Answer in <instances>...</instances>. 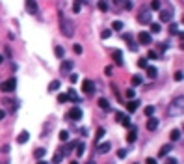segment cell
Here are the masks:
<instances>
[{"mask_svg": "<svg viewBox=\"0 0 184 164\" xmlns=\"http://www.w3.org/2000/svg\"><path fill=\"white\" fill-rule=\"evenodd\" d=\"M60 30H61V35H65V37H73L74 35V23L67 17H63V15L60 13Z\"/></svg>", "mask_w": 184, "mask_h": 164, "instance_id": "6da1fadb", "label": "cell"}, {"mask_svg": "<svg viewBox=\"0 0 184 164\" xmlns=\"http://www.w3.org/2000/svg\"><path fill=\"white\" fill-rule=\"evenodd\" d=\"M182 108H184V97L178 95L177 99L171 101V105L167 106V116L169 117H175V116H180L182 114Z\"/></svg>", "mask_w": 184, "mask_h": 164, "instance_id": "7a4b0ae2", "label": "cell"}, {"mask_svg": "<svg viewBox=\"0 0 184 164\" xmlns=\"http://www.w3.org/2000/svg\"><path fill=\"white\" fill-rule=\"evenodd\" d=\"M160 23H171L173 20V15H175V9H173V6L169 2H162V6H160Z\"/></svg>", "mask_w": 184, "mask_h": 164, "instance_id": "3957f363", "label": "cell"}, {"mask_svg": "<svg viewBox=\"0 0 184 164\" xmlns=\"http://www.w3.org/2000/svg\"><path fill=\"white\" fill-rule=\"evenodd\" d=\"M151 20H152V11L149 8H141L140 15H138V23L140 24H151Z\"/></svg>", "mask_w": 184, "mask_h": 164, "instance_id": "277c9868", "label": "cell"}, {"mask_svg": "<svg viewBox=\"0 0 184 164\" xmlns=\"http://www.w3.org/2000/svg\"><path fill=\"white\" fill-rule=\"evenodd\" d=\"M15 88H17V80L15 78H8L0 84V91H4V93H11Z\"/></svg>", "mask_w": 184, "mask_h": 164, "instance_id": "5b68a950", "label": "cell"}, {"mask_svg": "<svg viewBox=\"0 0 184 164\" xmlns=\"http://www.w3.org/2000/svg\"><path fill=\"white\" fill-rule=\"evenodd\" d=\"M82 91H84L86 97H91V95H93V93H95V84H93V80L86 78L84 82H82Z\"/></svg>", "mask_w": 184, "mask_h": 164, "instance_id": "8992f818", "label": "cell"}, {"mask_svg": "<svg viewBox=\"0 0 184 164\" xmlns=\"http://www.w3.org/2000/svg\"><path fill=\"white\" fill-rule=\"evenodd\" d=\"M24 6H26V9H28L30 15H37V13H39L37 0H26V2H24Z\"/></svg>", "mask_w": 184, "mask_h": 164, "instance_id": "52a82bcc", "label": "cell"}, {"mask_svg": "<svg viewBox=\"0 0 184 164\" xmlns=\"http://www.w3.org/2000/svg\"><path fill=\"white\" fill-rule=\"evenodd\" d=\"M123 39L129 43V49L132 50V52H136L138 50V43L134 41V37H132V34H123Z\"/></svg>", "mask_w": 184, "mask_h": 164, "instance_id": "ba28073f", "label": "cell"}, {"mask_svg": "<svg viewBox=\"0 0 184 164\" xmlns=\"http://www.w3.org/2000/svg\"><path fill=\"white\" fill-rule=\"evenodd\" d=\"M138 41H140V45H151L152 43V37L149 32H140V35H138Z\"/></svg>", "mask_w": 184, "mask_h": 164, "instance_id": "9c48e42d", "label": "cell"}, {"mask_svg": "<svg viewBox=\"0 0 184 164\" xmlns=\"http://www.w3.org/2000/svg\"><path fill=\"white\" fill-rule=\"evenodd\" d=\"M73 65H74V62H73V60H63V64H61L60 71H61L63 75H67L69 71H73Z\"/></svg>", "mask_w": 184, "mask_h": 164, "instance_id": "30bf717a", "label": "cell"}, {"mask_svg": "<svg viewBox=\"0 0 184 164\" xmlns=\"http://www.w3.org/2000/svg\"><path fill=\"white\" fill-rule=\"evenodd\" d=\"M74 147H76V142H69V144H65V146L60 147V153H61V155H69Z\"/></svg>", "mask_w": 184, "mask_h": 164, "instance_id": "8fae6325", "label": "cell"}, {"mask_svg": "<svg viewBox=\"0 0 184 164\" xmlns=\"http://www.w3.org/2000/svg\"><path fill=\"white\" fill-rule=\"evenodd\" d=\"M115 119L121 123L123 127H130V119H129V116H125V114H121V112H117L115 114Z\"/></svg>", "mask_w": 184, "mask_h": 164, "instance_id": "7c38bea8", "label": "cell"}, {"mask_svg": "<svg viewBox=\"0 0 184 164\" xmlns=\"http://www.w3.org/2000/svg\"><path fill=\"white\" fill-rule=\"evenodd\" d=\"M69 117H73V121H78V119H82V108L74 106V108L69 112Z\"/></svg>", "mask_w": 184, "mask_h": 164, "instance_id": "4fadbf2b", "label": "cell"}, {"mask_svg": "<svg viewBox=\"0 0 184 164\" xmlns=\"http://www.w3.org/2000/svg\"><path fill=\"white\" fill-rule=\"evenodd\" d=\"M169 34L171 35H178V37H182V32H180V26L175 23H169Z\"/></svg>", "mask_w": 184, "mask_h": 164, "instance_id": "5bb4252c", "label": "cell"}, {"mask_svg": "<svg viewBox=\"0 0 184 164\" xmlns=\"http://www.w3.org/2000/svg\"><path fill=\"white\" fill-rule=\"evenodd\" d=\"M112 149V144L110 142H104V144H99V146H97V153H100V155H102V153H108Z\"/></svg>", "mask_w": 184, "mask_h": 164, "instance_id": "9a60e30c", "label": "cell"}, {"mask_svg": "<svg viewBox=\"0 0 184 164\" xmlns=\"http://www.w3.org/2000/svg\"><path fill=\"white\" fill-rule=\"evenodd\" d=\"M158 123H160V121H158L156 119V117H149V119H147V129H149V131H156L158 129Z\"/></svg>", "mask_w": 184, "mask_h": 164, "instance_id": "2e32d148", "label": "cell"}, {"mask_svg": "<svg viewBox=\"0 0 184 164\" xmlns=\"http://www.w3.org/2000/svg\"><path fill=\"white\" fill-rule=\"evenodd\" d=\"M138 105H140V101H136V99H130L129 102H126V110L134 114V112L138 110Z\"/></svg>", "mask_w": 184, "mask_h": 164, "instance_id": "e0dca14e", "label": "cell"}, {"mask_svg": "<svg viewBox=\"0 0 184 164\" xmlns=\"http://www.w3.org/2000/svg\"><path fill=\"white\" fill-rule=\"evenodd\" d=\"M28 140H30V132H28V131H22V132L17 136V144H26Z\"/></svg>", "mask_w": 184, "mask_h": 164, "instance_id": "ac0fdd59", "label": "cell"}, {"mask_svg": "<svg viewBox=\"0 0 184 164\" xmlns=\"http://www.w3.org/2000/svg\"><path fill=\"white\" fill-rule=\"evenodd\" d=\"M169 138H171V142H178L182 138V131L180 129H173L171 134H169Z\"/></svg>", "mask_w": 184, "mask_h": 164, "instance_id": "d6986e66", "label": "cell"}, {"mask_svg": "<svg viewBox=\"0 0 184 164\" xmlns=\"http://www.w3.org/2000/svg\"><path fill=\"white\" fill-rule=\"evenodd\" d=\"M171 149H173L171 144H166V146H162V147H160V151H158V157H166Z\"/></svg>", "mask_w": 184, "mask_h": 164, "instance_id": "ffe728a7", "label": "cell"}, {"mask_svg": "<svg viewBox=\"0 0 184 164\" xmlns=\"http://www.w3.org/2000/svg\"><path fill=\"white\" fill-rule=\"evenodd\" d=\"M88 0H74L73 2V11L74 13H80V9H82V4H86Z\"/></svg>", "mask_w": 184, "mask_h": 164, "instance_id": "44dd1931", "label": "cell"}, {"mask_svg": "<svg viewBox=\"0 0 184 164\" xmlns=\"http://www.w3.org/2000/svg\"><path fill=\"white\" fill-rule=\"evenodd\" d=\"M60 88H61V82H60L58 78H56V80H52V82L48 84V91H58Z\"/></svg>", "mask_w": 184, "mask_h": 164, "instance_id": "7402d4cb", "label": "cell"}, {"mask_svg": "<svg viewBox=\"0 0 184 164\" xmlns=\"http://www.w3.org/2000/svg\"><path fill=\"white\" fill-rule=\"evenodd\" d=\"M74 149H76V155H78V157H82V155H84V151H86V144L76 142V147H74Z\"/></svg>", "mask_w": 184, "mask_h": 164, "instance_id": "603a6c76", "label": "cell"}, {"mask_svg": "<svg viewBox=\"0 0 184 164\" xmlns=\"http://www.w3.org/2000/svg\"><path fill=\"white\" fill-rule=\"evenodd\" d=\"M136 138H138V131H136V127H132L130 132H129V136H126V140L132 144V142H136Z\"/></svg>", "mask_w": 184, "mask_h": 164, "instance_id": "cb8c5ba5", "label": "cell"}, {"mask_svg": "<svg viewBox=\"0 0 184 164\" xmlns=\"http://www.w3.org/2000/svg\"><path fill=\"white\" fill-rule=\"evenodd\" d=\"M114 62L117 65H123V52H121V50H115V52H114Z\"/></svg>", "mask_w": 184, "mask_h": 164, "instance_id": "d4e9b609", "label": "cell"}, {"mask_svg": "<svg viewBox=\"0 0 184 164\" xmlns=\"http://www.w3.org/2000/svg\"><path fill=\"white\" fill-rule=\"evenodd\" d=\"M147 76H151V78H156V75H158V71H156V67H152V65H147Z\"/></svg>", "mask_w": 184, "mask_h": 164, "instance_id": "484cf974", "label": "cell"}, {"mask_svg": "<svg viewBox=\"0 0 184 164\" xmlns=\"http://www.w3.org/2000/svg\"><path fill=\"white\" fill-rule=\"evenodd\" d=\"M67 97H69V101H74V102H80V97L76 95V91L74 90H69L67 91Z\"/></svg>", "mask_w": 184, "mask_h": 164, "instance_id": "4316f807", "label": "cell"}, {"mask_svg": "<svg viewBox=\"0 0 184 164\" xmlns=\"http://www.w3.org/2000/svg\"><path fill=\"white\" fill-rule=\"evenodd\" d=\"M45 153H47V149H43V147H37V149L34 151V157L39 160V158H43V157H45Z\"/></svg>", "mask_w": 184, "mask_h": 164, "instance_id": "83f0119b", "label": "cell"}, {"mask_svg": "<svg viewBox=\"0 0 184 164\" xmlns=\"http://www.w3.org/2000/svg\"><path fill=\"white\" fill-rule=\"evenodd\" d=\"M97 105H99V108H102V110H108V108H110V102L106 101V99H102V97L99 99V102H97Z\"/></svg>", "mask_w": 184, "mask_h": 164, "instance_id": "f1b7e54d", "label": "cell"}, {"mask_svg": "<svg viewBox=\"0 0 184 164\" xmlns=\"http://www.w3.org/2000/svg\"><path fill=\"white\" fill-rule=\"evenodd\" d=\"M61 160H63V155H61L60 151H56V153H54V157H52V164H60Z\"/></svg>", "mask_w": 184, "mask_h": 164, "instance_id": "f546056e", "label": "cell"}, {"mask_svg": "<svg viewBox=\"0 0 184 164\" xmlns=\"http://www.w3.org/2000/svg\"><path fill=\"white\" fill-rule=\"evenodd\" d=\"M160 6H162V2H160V0H152V2H151V11H158V9H160Z\"/></svg>", "mask_w": 184, "mask_h": 164, "instance_id": "4dcf8cb0", "label": "cell"}, {"mask_svg": "<svg viewBox=\"0 0 184 164\" xmlns=\"http://www.w3.org/2000/svg\"><path fill=\"white\" fill-rule=\"evenodd\" d=\"M160 30H162V24L160 23H151V32L152 34H158Z\"/></svg>", "mask_w": 184, "mask_h": 164, "instance_id": "1f68e13d", "label": "cell"}, {"mask_svg": "<svg viewBox=\"0 0 184 164\" xmlns=\"http://www.w3.org/2000/svg\"><path fill=\"white\" fill-rule=\"evenodd\" d=\"M123 26H125V24H123L121 20H114V23H112V30H117V32L123 30Z\"/></svg>", "mask_w": 184, "mask_h": 164, "instance_id": "d6a6232c", "label": "cell"}, {"mask_svg": "<svg viewBox=\"0 0 184 164\" xmlns=\"http://www.w3.org/2000/svg\"><path fill=\"white\" fill-rule=\"evenodd\" d=\"M141 82H143L141 75H134V76H132V86H140Z\"/></svg>", "mask_w": 184, "mask_h": 164, "instance_id": "836d02e7", "label": "cell"}, {"mask_svg": "<svg viewBox=\"0 0 184 164\" xmlns=\"http://www.w3.org/2000/svg\"><path fill=\"white\" fill-rule=\"evenodd\" d=\"M97 6H99L100 11H106V9H108V2H106V0H99V4H97Z\"/></svg>", "mask_w": 184, "mask_h": 164, "instance_id": "e575fe53", "label": "cell"}, {"mask_svg": "<svg viewBox=\"0 0 184 164\" xmlns=\"http://www.w3.org/2000/svg\"><path fill=\"white\" fill-rule=\"evenodd\" d=\"M104 134H106V131H104V129H102V127H99V129H97V136H95V140H97V142H99V140H100V138H102V136H104Z\"/></svg>", "mask_w": 184, "mask_h": 164, "instance_id": "d590c367", "label": "cell"}, {"mask_svg": "<svg viewBox=\"0 0 184 164\" xmlns=\"http://www.w3.org/2000/svg\"><path fill=\"white\" fill-rule=\"evenodd\" d=\"M54 54L58 56V58H63L65 52H63V49H61V47H54Z\"/></svg>", "mask_w": 184, "mask_h": 164, "instance_id": "8d00e7d4", "label": "cell"}, {"mask_svg": "<svg viewBox=\"0 0 184 164\" xmlns=\"http://www.w3.org/2000/svg\"><path fill=\"white\" fill-rule=\"evenodd\" d=\"M60 140H61V142H67V140H69V132H67V131H61V132H60Z\"/></svg>", "mask_w": 184, "mask_h": 164, "instance_id": "74e56055", "label": "cell"}, {"mask_svg": "<svg viewBox=\"0 0 184 164\" xmlns=\"http://www.w3.org/2000/svg\"><path fill=\"white\" fill-rule=\"evenodd\" d=\"M138 65H140L141 69H145L147 65H149V64H147V58H140V60H138Z\"/></svg>", "mask_w": 184, "mask_h": 164, "instance_id": "f35d334b", "label": "cell"}, {"mask_svg": "<svg viewBox=\"0 0 184 164\" xmlns=\"http://www.w3.org/2000/svg\"><path fill=\"white\" fill-rule=\"evenodd\" d=\"M58 101H60V102H67V101H69L67 93H60V95H58Z\"/></svg>", "mask_w": 184, "mask_h": 164, "instance_id": "ab89813d", "label": "cell"}, {"mask_svg": "<svg viewBox=\"0 0 184 164\" xmlns=\"http://www.w3.org/2000/svg\"><path fill=\"white\" fill-rule=\"evenodd\" d=\"M152 114H155V106H147V108H145V116H152Z\"/></svg>", "mask_w": 184, "mask_h": 164, "instance_id": "60d3db41", "label": "cell"}, {"mask_svg": "<svg viewBox=\"0 0 184 164\" xmlns=\"http://www.w3.org/2000/svg\"><path fill=\"white\" fill-rule=\"evenodd\" d=\"M134 95H136V90H134V88L126 90V97H129V99H134Z\"/></svg>", "mask_w": 184, "mask_h": 164, "instance_id": "b9f144b4", "label": "cell"}, {"mask_svg": "<svg viewBox=\"0 0 184 164\" xmlns=\"http://www.w3.org/2000/svg\"><path fill=\"white\" fill-rule=\"evenodd\" d=\"M100 35H102V39H108L110 35H112V30H102V34H100Z\"/></svg>", "mask_w": 184, "mask_h": 164, "instance_id": "7bdbcfd3", "label": "cell"}, {"mask_svg": "<svg viewBox=\"0 0 184 164\" xmlns=\"http://www.w3.org/2000/svg\"><path fill=\"white\" fill-rule=\"evenodd\" d=\"M173 78H175L177 82H180V80H182V71H177V73L173 75Z\"/></svg>", "mask_w": 184, "mask_h": 164, "instance_id": "ee69618b", "label": "cell"}, {"mask_svg": "<svg viewBox=\"0 0 184 164\" xmlns=\"http://www.w3.org/2000/svg\"><path fill=\"white\" fill-rule=\"evenodd\" d=\"M147 56H149L151 60H158V54L155 52V50H149V52H147Z\"/></svg>", "mask_w": 184, "mask_h": 164, "instance_id": "f6af8a7d", "label": "cell"}, {"mask_svg": "<svg viewBox=\"0 0 184 164\" xmlns=\"http://www.w3.org/2000/svg\"><path fill=\"white\" fill-rule=\"evenodd\" d=\"M69 80H71V84H74V82H78V75H69Z\"/></svg>", "mask_w": 184, "mask_h": 164, "instance_id": "bcb514c9", "label": "cell"}, {"mask_svg": "<svg viewBox=\"0 0 184 164\" xmlns=\"http://www.w3.org/2000/svg\"><path fill=\"white\" fill-rule=\"evenodd\" d=\"M73 49H74V52H76V54H82V50H84V49H82V45H78V43H76Z\"/></svg>", "mask_w": 184, "mask_h": 164, "instance_id": "7dc6e473", "label": "cell"}, {"mask_svg": "<svg viewBox=\"0 0 184 164\" xmlns=\"http://www.w3.org/2000/svg\"><path fill=\"white\" fill-rule=\"evenodd\" d=\"M117 157H119V158H125V157H126V149H119V151H117Z\"/></svg>", "mask_w": 184, "mask_h": 164, "instance_id": "c3c4849f", "label": "cell"}, {"mask_svg": "<svg viewBox=\"0 0 184 164\" xmlns=\"http://www.w3.org/2000/svg\"><path fill=\"white\" fill-rule=\"evenodd\" d=\"M166 164H178V160L173 158V157H169V158H166Z\"/></svg>", "mask_w": 184, "mask_h": 164, "instance_id": "681fc988", "label": "cell"}, {"mask_svg": "<svg viewBox=\"0 0 184 164\" xmlns=\"http://www.w3.org/2000/svg\"><path fill=\"white\" fill-rule=\"evenodd\" d=\"M104 73H106V75H108V76H110L112 73H114V67H112V65H108V67H106V69H104Z\"/></svg>", "mask_w": 184, "mask_h": 164, "instance_id": "f907efd6", "label": "cell"}, {"mask_svg": "<svg viewBox=\"0 0 184 164\" xmlns=\"http://www.w3.org/2000/svg\"><path fill=\"white\" fill-rule=\"evenodd\" d=\"M145 164H156V158H152V157H149V158H147V160H145Z\"/></svg>", "mask_w": 184, "mask_h": 164, "instance_id": "816d5d0a", "label": "cell"}, {"mask_svg": "<svg viewBox=\"0 0 184 164\" xmlns=\"http://www.w3.org/2000/svg\"><path fill=\"white\" fill-rule=\"evenodd\" d=\"M4 116H6V112H4V110H0V119H4Z\"/></svg>", "mask_w": 184, "mask_h": 164, "instance_id": "f5cc1de1", "label": "cell"}, {"mask_svg": "<svg viewBox=\"0 0 184 164\" xmlns=\"http://www.w3.org/2000/svg\"><path fill=\"white\" fill-rule=\"evenodd\" d=\"M37 164H48L47 160H41V158H39V160H37Z\"/></svg>", "mask_w": 184, "mask_h": 164, "instance_id": "db71d44e", "label": "cell"}, {"mask_svg": "<svg viewBox=\"0 0 184 164\" xmlns=\"http://www.w3.org/2000/svg\"><path fill=\"white\" fill-rule=\"evenodd\" d=\"M2 62H4V56H2V54H0V64H2Z\"/></svg>", "mask_w": 184, "mask_h": 164, "instance_id": "11a10c76", "label": "cell"}, {"mask_svg": "<svg viewBox=\"0 0 184 164\" xmlns=\"http://www.w3.org/2000/svg\"><path fill=\"white\" fill-rule=\"evenodd\" d=\"M71 164H78V160H71Z\"/></svg>", "mask_w": 184, "mask_h": 164, "instance_id": "9f6ffc18", "label": "cell"}, {"mask_svg": "<svg viewBox=\"0 0 184 164\" xmlns=\"http://www.w3.org/2000/svg\"><path fill=\"white\" fill-rule=\"evenodd\" d=\"M88 164H95V160H89V162H88Z\"/></svg>", "mask_w": 184, "mask_h": 164, "instance_id": "6f0895ef", "label": "cell"}, {"mask_svg": "<svg viewBox=\"0 0 184 164\" xmlns=\"http://www.w3.org/2000/svg\"><path fill=\"white\" fill-rule=\"evenodd\" d=\"M6 164H9V162H6Z\"/></svg>", "mask_w": 184, "mask_h": 164, "instance_id": "680465c9", "label": "cell"}]
</instances>
